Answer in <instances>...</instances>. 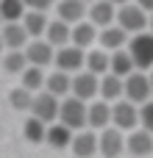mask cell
I'll list each match as a JSON object with an SVG mask.
<instances>
[{
	"mask_svg": "<svg viewBox=\"0 0 153 158\" xmlns=\"http://www.w3.org/2000/svg\"><path fill=\"white\" fill-rule=\"evenodd\" d=\"M86 106L89 103H81V100H75V97H64L61 103H59V125H64V128H70L72 133H78V131H84L86 128Z\"/></svg>",
	"mask_w": 153,
	"mask_h": 158,
	"instance_id": "3",
	"label": "cell"
},
{
	"mask_svg": "<svg viewBox=\"0 0 153 158\" xmlns=\"http://www.w3.org/2000/svg\"><path fill=\"white\" fill-rule=\"evenodd\" d=\"M131 72H137V69H134V61H131L128 50H117V53H111L109 75H114V78H128Z\"/></svg>",
	"mask_w": 153,
	"mask_h": 158,
	"instance_id": "25",
	"label": "cell"
},
{
	"mask_svg": "<svg viewBox=\"0 0 153 158\" xmlns=\"http://www.w3.org/2000/svg\"><path fill=\"white\" fill-rule=\"evenodd\" d=\"M125 156L131 158H153V136L142 128L125 133Z\"/></svg>",
	"mask_w": 153,
	"mask_h": 158,
	"instance_id": "12",
	"label": "cell"
},
{
	"mask_svg": "<svg viewBox=\"0 0 153 158\" xmlns=\"http://www.w3.org/2000/svg\"><path fill=\"white\" fill-rule=\"evenodd\" d=\"M123 100H128L131 106H145L153 100L151 92V81H148V72H131L128 78H123Z\"/></svg>",
	"mask_w": 153,
	"mask_h": 158,
	"instance_id": "2",
	"label": "cell"
},
{
	"mask_svg": "<svg viewBox=\"0 0 153 158\" xmlns=\"http://www.w3.org/2000/svg\"><path fill=\"white\" fill-rule=\"evenodd\" d=\"M3 53H6V47H3V39H0V56H3Z\"/></svg>",
	"mask_w": 153,
	"mask_h": 158,
	"instance_id": "37",
	"label": "cell"
},
{
	"mask_svg": "<svg viewBox=\"0 0 153 158\" xmlns=\"http://www.w3.org/2000/svg\"><path fill=\"white\" fill-rule=\"evenodd\" d=\"M111 128H117L120 133H131L139 128V108L131 106L128 100H117L111 106Z\"/></svg>",
	"mask_w": 153,
	"mask_h": 158,
	"instance_id": "5",
	"label": "cell"
},
{
	"mask_svg": "<svg viewBox=\"0 0 153 158\" xmlns=\"http://www.w3.org/2000/svg\"><path fill=\"white\" fill-rule=\"evenodd\" d=\"M125 156V133L117 128H106L98 133V158H123Z\"/></svg>",
	"mask_w": 153,
	"mask_h": 158,
	"instance_id": "6",
	"label": "cell"
},
{
	"mask_svg": "<svg viewBox=\"0 0 153 158\" xmlns=\"http://www.w3.org/2000/svg\"><path fill=\"white\" fill-rule=\"evenodd\" d=\"M70 150H72V158H98V133L89 128L78 131L72 136Z\"/></svg>",
	"mask_w": 153,
	"mask_h": 158,
	"instance_id": "16",
	"label": "cell"
},
{
	"mask_svg": "<svg viewBox=\"0 0 153 158\" xmlns=\"http://www.w3.org/2000/svg\"><path fill=\"white\" fill-rule=\"evenodd\" d=\"M20 78H22V83H20V86H22V89H28L31 94H39V92H45V81H47V72H45V69L28 67V69H25Z\"/></svg>",
	"mask_w": 153,
	"mask_h": 158,
	"instance_id": "26",
	"label": "cell"
},
{
	"mask_svg": "<svg viewBox=\"0 0 153 158\" xmlns=\"http://www.w3.org/2000/svg\"><path fill=\"white\" fill-rule=\"evenodd\" d=\"M25 11H28V8H25L22 0H0V19H3V25L22 22Z\"/></svg>",
	"mask_w": 153,
	"mask_h": 158,
	"instance_id": "27",
	"label": "cell"
},
{
	"mask_svg": "<svg viewBox=\"0 0 153 158\" xmlns=\"http://www.w3.org/2000/svg\"><path fill=\"white\" fill-rule=\"evenodd\" d=\"M86 128L95 131V133L111 128V106L103 103V100H92L86 106Z\"/></svg>",
	"mask_w": 153,
	"mask_h": 158,
	"instance_id": "14",
	"label": "cell"
},
{
	"mask_svg": "<svg viewBox=\"0 0 153 158\" xmlns=\"http://www.w3.org/2000/svg\"><path fill=\"white\" fill-rule=\"evenodd\" d=\"M53 11H56V19L70 25V28L86 19V3L84 0H56Z\"/></svg>",
	"mask_w": 153,
	"mask_h": 158,
	"instance_id": "11",
	"label": "cell"
},
{
	"mask_svg": "<svg viewBox=\"0 0 153 158\" xmlns=\"http://www.w3.org/2000/svg\"><path fill=\"white\" fill-rule=\"evenodd\" d=\"M134 3H137L145 14H153V0H134Z\"/></svg>",
	"mask_w": 153,
	"mask_h": 158,
	"instance_id": "33",
	"label": "cell"
},
{
	"mask_svg": "<svg viewBox=\"0 0 153 158\" xmlns=\"http://www.w3.org/2000/svg\"><path fill=\"white\" fill-rule=\"evenodd\" d=\"M98 100L114 106L117 100H123V78H114V75H103L100 78V92H98Z\"/></svg>",
	"mask_w": 153,
	"mask_h": 158,
	"instance_id": "22",
	"label": "cell"
},
{
	"mask_svg": "<svg viewBox=\"0 0 153 158\" xmlns=\"http://www.w3.org/2000/svg\"><path fill=\"white\" fill-rule=\"evenodd\" d=\"M31 103H33V94H31L28 89L17 86V89L8 92V106H11L14 111H28V114H31Z\"/></svg>",
	"mask_w": 153,
	"mask_h": 158,
	"instance_id": "30",
	"label": "cell"
},
{
	"mask_svg": "<svg viewBox=\"0 0 153 158\" xmlns=\"http://www.w3.org/2000/svg\"><path fill=\"white\" fill-rule=\"evenodd\" d=\"M22 53L28 58V67H36V69H50L53 67V58H56V50L45 39H31Z\"/></svg>",
	"mask_w": 153,
	"mask_h": 158,
	"instance_id": "8",
	"label": "cell"
},
{
	"mask_svg": "<svg viewBox=\"0 0 153 158\" xmlns=\"http://www.w3.org/2000/svg\"><path fill=\"white\" fill-rule=\"evenodd\" d=\"M53 69L64 72V75H78L84 69V50L67 44L61 50H56V58H53Z\"/></svg>",
	"mask_w": 153,
	"mask_h": 158,
	"instance_id": "10",
	"label": "cell"
},
{
	"mask_svg": "<svg viewBox=\"0 0 153 158\" xmlns=\"http://www.w3.org/2000/svg\"><path fill=\"white\" fill-rule=\"evenodd\" d=\"M139 128L153 136V100L145 103V106H139Z\"/></svg>",
	"mask_w": 153,
	"mask_h": 158,
	"instance_id": "31",
	"label": "cell"
},
{
	"mask_svg": "<svg viewBox=\"0 0 153 158\" xmlns=\"http://www.w3.org/2000/svg\"><path fill=\"white\" fill-rule=\"evenodd\" d=\"M109 61H111V53H106V50H100V47H92V50L84 53V69L92 72L95 78L109 75Z\"/></svg>",
	"mask_w": 153,
	"mask_h": 158,
	"instance_id": "20",
	"label": "cell"
},
{
	"mask_svg": "<svg viewBox=\"0 0 153 158\" xmlns=\"http://www.w3.org/2000/svg\"><path fill=\"white\" fill-rule=\"evenodd\" d=\"M59 103H61V100H56L53 94L39 92V94H33L31 117H33V119H39V122H45V125H53V122L59 119Z\"/></svg>",
	"mask_w": 153,
	"mask_h": 158,
	"instance_id": "9",
	"label": "cell"
},
{
	"mask_svg": "<svg viewBox=\"0 0 153 158\" xmlns=\"http://www.w3.org/2000/svg\"><path fill=\"white\" fill-rule=\"evenodd\" d=\"M72 131L70 128H64V125H59V122H53V125H47V136H45V144H50L53 150H70V144H72Z\"/></svg>",
	"mask_w": 153,
	"mask_h": 158,
	"instance_id": "23",
	"label": "cell"
},
{
	"mask_svg": "<svg viewBox=\"0 0 153 158\" xmlns=\"http://www.w3.org/2000/svg\"><path fill=\"white\" fill-rule=\"evenodd\" d=\"M22 133H25V139H28L31 144H42L45 136H47V125L39 122V119H33V117H28L25 125H22Z\"/></svg>",
	"mask_w": 153,
	"mask_h": 158,
	"instance_id": "29",
	"label": "cell"
},
{
	"mask_svg": "<svg viewBox=\"0 0 153 158\" xmlns=\"http://www.w3.org/2000/svg\"><path fill=\"white\" fill-rule=\"evenodd\" d=\"M148 33H153V14H148Z\"/></svg>",
	"mask_w": 153,
	"mask_h": 158,
	"instance_id": "35",
	"label": "cell"
},
{
	"mask_svg": "<svg viewBox=\"0 0 153 158\" xmlns=\"http://www.w3.org/2000/svg\"><path fill=\"white\" fill-rule=\"evenodd\" d=\"M128 39H131V36H128L123 28H117V25H109V28L98 31V47L106 50V53L125 50V47H128Z\"/></svg>",
	"mask_w": 153,
	"mask_h": 158,
	"instance_id": "15",
	"label": "cell"
},
{
	"mask_svg": "<svg viewBox=\"0 0 153 158\" xmlns=\"http://www.w3.org/2000/svg\"><path fill=\"white\" fill-rule=\"evenodd\" d=\"M114 25L123 28L128 36H137V33H145V31H148V14H145L137 3H128V6H120V8H117Z\"/></svg>",
	"mask_w": 153,
	"mask_h": 158,
	"instance_id": "4",
	"label": "cell"
},
{
	"mask_svg": "<svg viewBox=\"0 0 153 158\" xmlns=\"http://www.w3.org/2000/svg\"><path fill=\"white\" fill-rule=\"evenodd\" d=\"M98 92H100V78H95V75L86 72V69H81L78 75H72L70 97L81 100V103H92V100H98Z\"/></svg>",
	"mask_w": 153,
	"mask_h": 158,
	"instance_id": "7",
	"label": "cell"
},
{
	"mask_svg": "<svg viewBox=\"0 0 153 158\" xmlns=\"http://www.w3.org/2000/svg\"><path fill=\"white\" fill-rule=\"evenodd\" d=\"M109 3H111V6H117V8H120V6H128V3H134V0H109Z\"/></svg>",
	"mask_w": 153,
	"mask_h": 158,
	"instance_id": "34",
	"label": "cell"
},
{
	"mask_svg": "<svg viewBox=\"0 0 153 158\" xmlns=\"http://www.w3.org/2000/svg\"><path fill=\"white\" fill-rule=\"evenodd\" d=\"M53 50H61V47H67L70 44V39H72V28L70 25H64V22H59L56 17L47 22V31H45V36H42Z\"/></svg>",
	"mask_w": 153,
	"mask_h": 158,
	"instance_id": "19",
	"label": "cell"
},
{
	"mask_svg": "<svg viewBox=\"0 0 153 158\" xmlns=\"http://www.w3.org/2000/svg\"><path fill=\"white\" fill-rule=\"evenodd\" d=\"M84 3H86V6H89V3H95V0H84Z\"/></svg>",
	"mask_w": 153,
	"mask_h": 158,
	"instance_id": "38",
	"label": "cell"
},
{
	"mask_svg": "<svg viewBox=\"0 0 153 158\" xmlns=\"http://www.w3.org/2000/svg\"><path fill=\"white\" fill-rule=\"evenodd\" d=\"M3 69H6L8 75H22V72L28 69L25 53H22V50H6V53H3Z\"/></svg>",
	"mask_w": 153,
	"mask_h": 158,
	"instance_id": "28",
	"label": "cell"
},
{
	"mask_svg": "<svg viewBox=\"0 0 153 158\" xmlns=\"http://www.w3.org/2000/svg\"><path fill=\"white\" fill-rule=\"evenodd\" d=\"M0 28H3V19H0Z\"/></svg>",
	"mask_w": 153,
	"mask_h": 158,
	"instance_id": "39",
	"label": "cell"
},
{
	"mask_svg": "<svg viewBox=\"0 0 153 158\" xmlns=\"http://www.w3.org/2000/svg\"><path fill=\"white\" fill-rule=\"evenodd\" d=\"M128 56L134 61V69L137 72H151L153 69V33H137L128 39Z\"/></svg>",
	"mask_w": 153,
	"mask_h": 158,
	"instance_id": "1",
	"label": "cell"
},
{
	"mask_svg": "<svg viewBox=\"0 0 153 158\" xmlns=\"http://www.w3.org/2000/svg\"><path fill=\"white\" fill-rule=\"evenodd\" d=\"M70 44L72 47H78V50H92L95 44H98V28L89 22V19H84V22H78V25H72V39H70Z\"/></svg>",
	"mask_w": 153,
	"mask_h": 158,
	"instance_id": "18",
	"label": "cell"
},
{
	"mask_svg": "<svg viewBox=\"0 0 153 158\" xmlns=\"http://www.w3.org/2000/svg\"><path fill=\"white\" fill-rule=\"evenodd\" d=\"M47 22H50L47 14H39V11H25V17H22V28L31 39H42L47 31Z\"/></svg>",
	"mask_w": 153,
	"mask_h": 158,
	"instance_id": "24",
	"label": "cell"
},
{
	"mask_svg": "<svg viewBox=\"0 0 153 158\" xmlns=\"http://www.w3.org/2000/svg\"><path fill=\"white\" fill-rule=\"evenodd\" d=\"M22 3H25L28 11H39V14H47L56 6V0H22Z\"/></svg>",
	"mask_w": 153,
	"mask_h": 158,
	"instance_id": "32",
	"label": "cell"
},
{
	"mask_svg": "<svg viewBox=\"0 0 153 158\" xmlns=\"http://www.w3.org/2000/svg\"><path fill=\"white\" fill-rule=\"evenodd\" d=\"M0 39H3V47L6 50H25L31 36L25 33L22 22H11V25H3L0 28Z\"/></svg>",
	"mask_w": 153,
	"mask_h": 158,
	"instance_id": "17",
	"label": "cell"
},
{
	"mask_svg": "<svg viewBox=\"0 0 153 158\" xmlns=\"http://www.w3.org/2000/svg\"><path fill=\"white\" fill-rule=\"evenodd\" d=\"M86 19H89L98 31H103V28L114 25V19H117V6H111L109 0H95V3L86 6Z\"/></svg>",
	"mask_w": 153,
	"mask_h": 158,
	"instance_id": "13",
	"label": "cell"
},
{
	"mask_svg": "<svg viewBox=\"0 0 153 158\" xmlns=\"http://www.w3.org/2000/svg\"><path fill=\"white\" fill-rule=\"evenodd\" d=\"M148 81H151V92H153V69L148 72Z\"/></svg>",
	"mask_w": 153,
	"mask_h": 158,
	"instance_id": "36",
	"label": "cell"
},
{
	"mask_svg": "<svg viewBox=\"0 0 153 158\" xmlns=\"http://www.w3.org/2000/svg\"><path fill=\"white\" fill-rule=\"evenodd\" d=\"M70 89H72V75H64L59 69L47 72V81H45L47 94H53L56 100H64V97H70Z\"/></svg>",
	"mask_w": 153,
	"mask_h": 158,
	"instance_id": "21",
	"label": "cell"
}]
</instances>
